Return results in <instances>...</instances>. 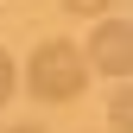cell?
Masks as SVG:
<instances>
[{"instance_id": "cell-1", "label": "cell", "mask_w": 133, "mask_h": 133, "mask_svg": "<svg viewBox=\"0 0 133 133\" xmlns=\"http://www.w3.org/2000/svg\"><path fill=\"white\" fill-rule=\"evenodd\" d=\"M82 82H89V63L70 38H44L38 51H32V70H25V89L38 95V102H76Z\"/></svg>"}, {"instance_id": "cell-2", "label": "cell", "mask_w": 133, "mask_h": 133, "mask_svg": "<svg viewBox=\"0 0 133 133\" xmlns=\"http://www.w3.org/2000/svg\"><path fill=\"white\" fill-rule=\"evenodd\" d=\"M82 63H95L102 76H127V19H102V25H95Z\"/></svg>"}, {"instance_id": "cell-3", "label": "cell", "mask_w": 133, "mask_h": 133, "mask_svg": "<svg viewBox=\"0 0 133 133\" xmlns=\"http://www.w3.org/2000/svg\"><path fill=\"white\" fill-rule=\"evenodd\" d=\"M63 6H70V13H82V19H102L114 0H63Z\"/></svg>"}, {"instance_id": "cell-4", "label": "cell", "mask_w": 133, "mask_h": 133, "mask_svg": "<svg viewBox=\"0 0 133 133\" xmlns=\"http://www.w3.org/2000/svg\"><path fill=\"white\" fill-rule=\"evenodd\" d=\"M13 89H19V70H13V57H6V51H0V102H6V95H13Z\"/></svg>"}, {"instance_id": "cell-5", "label": "cell", "mask_w": 133, "mask_h": 133, "mask_svg": "<svg viewBox=\"0 0 133 133\" xmlns=\"http://www.w3.org/2000/svg\"><path fill=\"white\" fill-rule=\"evenodd\" d=\"M108 127H114V133H127V95H114V108H108Z\"/></svg>"}, {"instance_id": "cell-6", "label": "cell", "mask_w": 133, "mask_h": 133, "mask_svg": "<svg viewBox=\"0 0 133 133\" xmlns=\"http://www.w3.org/2000/svg\"><path fill=\"white\" fill-rule=\"evenodd\" d=\"M6 133H44V127H6Z\"/></svg>"}]
</instances>
